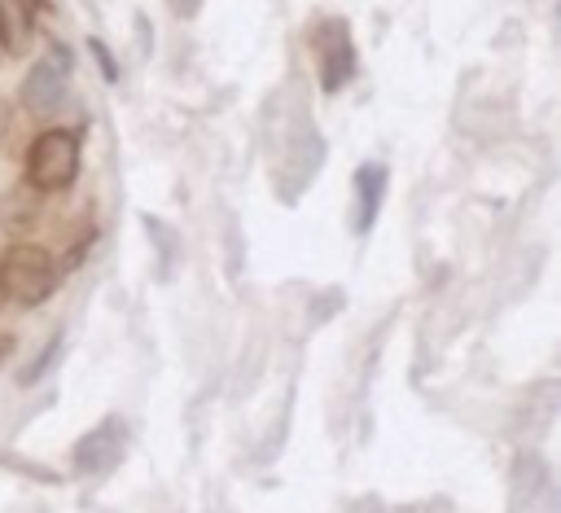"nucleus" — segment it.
Listing matches in <instances>:
<instances>
[{
	"mask_svg": "<svg viewBox=\"0 0 561 513\" xmlns=\"http://www.w3.org/2000/svg\"><path fill=\"white\" fill-rule=\"evenodd\" d=\"M61 281V267L48 250L31 246V241H13L9 250H0V294L22 303V307H39Z\"/></svg>",
	"mask_w": 561,
	"mask_h": 513,
	"instance_id": "obj_1",
	"label": "nucleus"
},
{
	"mask_svg": "<svg viewBox=\"0 0 561 513\" xmlns=\"http://www.w3.org/2000/svg\"><path fill=\"white\" fill-rule=\"evenodd\" d=\"M79 175V136L66 127H48L26 149V184L39 193L66 189Z\"/></svg>",
	"mask_w": 561,
	"mask_h": 513,
	"instance_id": "obj_2",
	"label": "nucleus"
},
{
	"mask_svg": "<svg viewBox=\"0 0 561 513\" xmlns=\"http://www.w3.org/2000/svg\"><path fill=\"white\" fill-rule=\"evenodd\" d=\"M70 75H75V48L48 44V48L35 57V66L26 70V79H22V105H26L31 114H53V110L66 101Z\"/></svg>",
	"mask_w": 561,
	"mask_h": 513,
	"instance_id": "obj_3",
	"label": "nucleus"
},
{
	"mask_svg": "<svg viewBox=\"0 0 561 513\" xmlns=\"http://www.w3.org/2000/svg\"><path fill=\"white\" fill-rule=\"evenodd\" d=\"M316 57H320V88L324 92H342L355 75V39H351V26L337 22V18H324L316 26Z\"/></svg>",
	"mask_w": 561,
	"mask_h": 513,
	"instance_id": "obj_4",
	"label": "nucleus"
},
{
	"mask_svg": "<svg viewBox=\"0 0 561 513\" xmlns=\"http://www.w3.org/2000/svg\"><path fill=\"white\" fill-rule=\"evenodd\" d=\"M123 438H127V425H123L118 417L96 421V425L75 443V469H79V474L110 469V465L123 456Z\"/></svg>",
	"mask_w": 561,
	"mask_h": 513,
	"instance_id": "obj_5",
	"label": "nucleus"
},
{
	"mask_svg": "<svg viewBox=\"0 0 561 513\" xmlns=\"http://www.w3.org/2000/svg\"><path fill=\"white\" fill-rule=\"evenodd\" d=\"M386 184H390L386 162H359L355 167V175H351V189H355V232H368L377 224V210L386 202Z\"/></svg>",
	"mask_w": 561,
	"mask_h": 513,
	"instance_id": "obj_6",
	"label": "nucleus"
},
{
	"mask_svg": "<svg viewBox=\"0 0 561 513\" xmlns=\"http://www.w3.org/2000/svg\"><path fill=\"white\" fill-rule=\"evenodd\" d=\"M35 219H39V189H31L22 180V184H13V189L0 193V232L4 237L22 241L35 228Z\"/></svg>",
	"mask_w": 561,
	"mask_h": 513,
	"instance_id": "obj_7",
	"label": "nucleus"
},
{
	"mask_svg": "<svg viewBox=\"0 0 561 513\" xmlns=\"http://www.w3.org/2000/svg\"><path fill=\"white\" fill-rule=\"evenodd\" d=\"M35 31V18L22 9V0H0V44H9L13 53H22L26 35Z\"/></svg>",
	"mask_w": 561,
	"mask_h": 513,
	"instance_id": "obj_8",
	"label": "nucleus"
},
{
	"mask_svg": "<svg viewBox=\"0 0 561 513\" xmlns=\"http://www.w3.org/2000/svg\"><path fill=\"white\" fill-rule=\"evenodd\" d=\"M57 355H61V333H53V338H48V346L39 351V360H31V368H22V373H18V381H22V386L39 381V377H44V373L57 364Z\"/></svg>",
	"mask_w": 561,
	"mask_h": 513,
	"instance_id": "obj_9",
	"label": "nucleus"
},
{
	"mask_svg": "<svg viewBox=\"0 0 561 513\" xmlns=\"http://www.w3.org/2000/svg\"><path fill=\"white\" fill-rule=\"evenodd\" d=\"M88 48H92V57H96V66H101V70H105V79H110V83H114V79H118V61H114V57H110V48H105V44H101V39H88Z\"/></svg>",
	"mask_w": 561,
	"mask_h": 513,
	"instance_id": "obj_10",
	"label": "nucleus"
},
{
	"mask_svg": "<svg viewBox=\"0 0 561 513\" xmlns=\"http://www.w3.org/2000/svg\"><path fill=\"white\" fill-rule=\"evenodd\" d=\"M167 4H171L175 18H193V13L202 9V0H167Z\"/></svg>",
	"mask_w": 561,
	"mask_h": 513,
	"instance_id": "obj_11",
	"label": "nucleus"
},
{
	"mask_svg": "<svg viewBox=\"0 0 561 513\" xmlns=\"http://www.w3.org/2000/svg\"><path fill=\"white\" fill-rule=\"evenodd\" d=\"M22 9L35 18V13H53V0H22Z\"/></svg>",
	"mask_w": 561,
	"mask_h": 513,
	"instance_id": "obj_12",
	"label": "nucleus"
},
{
	"mask_svg": "<svg viewBox=\"0 0 561 513\" xmlns=\"http://www.w3.org/2000/svg\"><path fill=\"white\" fill-rule=\"evenodd\" d=\"M13 351V338H0V364H4V355Z\"/></svg>",
	"mask_w": 561,
	"mask_h": 513,
	"instance_id": "obj_13",
	"label": "nucleus"
},
{
	"mask_svg": "<svg viewBox=\"0 0 561 513\" xmlns=\"http://www.w3.org/2000/svg\"><path fill=\"white\" fill-rule=\"evenodd\" d=\"M0 303H4V294H0Z\"/></svg>",
	"mask_w": 561,
	"mask_h": 513,
	"instance_id": "obj_14",
	"label": "nucleus"
}]
</instances>
